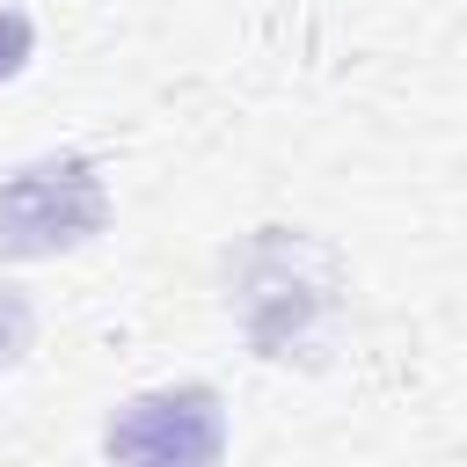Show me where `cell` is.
Masks as SVG:
<instances>
[{
  "mask_svg": "<svg viewBox=\"0 0 467 467\" xmlns=\"http://www.w3.org/2000/svg\"><path fill=\"white\" fill-rule=\"evenodd\" d=\"M29 51H36V22L22 7H0V80H15L29 66Z\"/></svg>",
  "mask_w": 467,
  "mask_h": 467,
  "instance_id": "2",
  "label": "cell"
},
{
  "mask_svg": "<svg viewBox=\"0 0 467 467\" xmlns=\"http://www.w3.org/2000/svg\"><path fill=\"white\" fill-rule=\"evenodd\" d=\"M109 219L102 175L80 153H51L29 161L15 175H0V255H58L95 241Z\"/></svg>",
  "mask_w": 467,
  "mask_h": 467,
  "instance_id": "1",
  "label": "cell"
}]
</instances>
